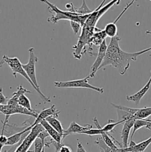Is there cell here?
<instances>
[{
  "label": "cell",
  "instance_id": "1",
  "mask_svg": "<svg viewBox=\"0 0 151 152\" xmlns=\"http://www.w3.org/2000/svg\"><path fill=\"white\" fill-rule=\"evenodd\" d=\"M120 39L121 38L118 36L111 38L108 47L106 56L99 70L106 66H111L116 68L119 74L123 76L129 69L132 61H136L139 56L151 51V47L137 52H126L120 47L119 41Z\"/></svg>",
  "mask_w": 151,
  "mask_h": 152
},
{
  "label": "cell",
  "instance_id": "2",
  "mask_svg": "<svg viewBox=\"0 0 151 152\" xmlns=\"http://www.w3.org/2000/svg\"><path fill=\"white\" fill-rule=\"evenodd\" d=\"M41 2L45 4L50 12L53 13V15L47 19V21L53 24H57L60 20L73 21L80 23L81 26H84L90 14L86 15H81L75 12L68 11H63L59 8L57 6L50 2L48 0H40Z\"/></svg>",
  "mask_w": 151,
  "mask_h": 152
},
{
  "label": "cell",
  "instance_id": "3",
  "mask_svg": "<svg viewBox=\"0 0 151 152\" xmlns=\"http://www.w3.org/2000/svg\"><path fill=\"white\" fill-rule=\"evenodd\" d=\"M4 63H6L11 69L12 72V75L15 78H17V74H19L21 76L24 77L29 81V83L32 85V86L34 88V90L39 94V95L40 96L41 99L44 101L45 103L51 102L50 98L45 96L42 93L41 91L39 90L36 87L34 84L32 82V81L27 75V73L26 72L25 70L24 69L23 67V64L20 62V60L17 57H9L7 55H4L1 61V66Z\"/></svg>",
  "mask_w": 151,
  "mask_h": 152
},
{
  "label": "cell",
  "instance_id": "4",
  "mask_svg": "<svg viewBox=\"0 0 151 152\" xmlns=\"http://www.w3.org/2000/svg\"><path fill=\"white\" fill-rule=\"evenodd\" d=\"M97 28L96 27L86 26L82 27L81 34L78 37L77 43L72 47L75 50L73 54L75 58L80 60L86 53V46H89L90 39Z\"/></svg>",
  "mask_w": 151,
  "mask_h": 152
},
{
  "label": "cell",
  "instance_id": "5",
  "mask_svg": "<svg viewBox=\"0 0 151 152\" xmlns=\"http://www.w3.org/2000/svg\"><path fill=\"white\" fill-rule=\"evenodd\" d=\"M90 77L89 76L82 79L70 80L67 81H55L54 86L57 88H83L95 90L99 93H103L104 89L90 84L89 81Z\"/></svg>",
  "mask_w": 151,
  "mask_h": 152
},
{
  "label": "cell",
  "instance_id": "6",
  "mask_svg": "<svg viewBox=\"0 0 151 152\" xmlns=\"http://www.w3.org/2000/svg\"><path fill=\"white\" fill-rule=\"evenodd\" d=\"M106 0H103L99 6L90 14L84 26L96 27L100 18L114 5H119L120 0H112L108 4L104 5Z\"/></svg>",
  "mask_w": 151,
  "mask_h": 152
},
{
  "label": "cell",
  "instance_id": "7",
  "mask_svg": "<svg viewBox=\"0 0 151 152\" xmlns=\"http://www.w3.org/2000/svg\"><path fill=\"white\" fill-rule=\"evenodd\" d=\"M29 60L27 64H23V67L27 73V75L30 77L32 82L34 84L36 87L39 90L41 91L40 87L38 84L37 79L36 77V65L38 61L37 57L35 55L34 53V48L30 47L29 49Z\"/></svg>",
  "mask_w": 151,
  "mask_h": 152
},
{
  "label": "cell",
  "instance_id": "8",
  "mask_svg": "<svg viewBox=\"0 0 151 152\" xmlns=\"http://www.w3.org/2000/svg\"><path fill=\"white\" fill-rule=\"evenodd\" d=\"M0 111L2 114H4L6 117L10 118V117L13 114H24L30 115L36 118L39 113H37L35 110L30 111L20 104L9 105V104H0Z\"/></svg>",
  "mask_w": 151,
  "mask_h": 152
},
{
  "label": "cell",
  "instance_id": "9",
  "mask_svg": "<svg viewBox=\"0 0 151 152\" xmlns=\"http://www.w3.org/2000/svg\"><path fill=\"white\" fill-rule=\"evenodd\" d=\"M44 130V128L40 123L34 126L31 130L30 133L22 141L21 143L17 148L15 152H29V149L32 146V144L34 142L40 133Z\"/></svg>",
  "mask_w": 151,
  "mask_h": 152
},
{
  "label": "cell",
  "instance_id": "10",
  "mask_svg": "<svg viewBox=\"0 0 151 152\" xmlns=\"http://www.w3.org/2000/svg\"><path fill=\"white\" fill-rule=\"evenodd\" d=\"M116 109H119L132 114L136 120L147 119L151 115V107H145L141 109H135L111 103Z\"/></svg>",
  "mask_w": 151,
  "mask_h": 152
},
{
  "label": "cell",
  "instance_id": "11",
  "mask_svg": "<svg viewBox=\"0 0 151 152\" xmlns=\"http://www.w3.org/2000/svg\"><path fill=\"white\" fill-rule=\"evenodd\" d=\"M108 47V45H107L106 39L100 45L99 47L98 53L97 54L96 58L91 67V72L89 75L90 78L95 77L96 73L99 70V68L102 65L106 56Z\"/></svg>",
  "mask_w": 151,
  "mask_h": 152
},
{
  "label": "cell",
  "instance_id": "12",
  "mask_svg": "<svg viewBox=\"0 0 151 152\" xmlns=\"http://www.w3.org/2000/svg\"><path fill=\"white\" fill-rule=\"evenodd\" d=\"M136 119L132 117L127 119L124 123L123 128L120 132V138L122 139V148H126L128 147V140L129 138L130 132L133 129Z\"/></svg>",
  "mask_w": 151,
  "mask_h": 152
},
{
  "label": "cell",
  "instance_id": "13",
  "mask_svg": "<svg viewBox=\"0 0 151 152\" xmlns=\"http://www.w3.org/2000/svg\"><path fill=\"white\" fill-rule=\"evenodd\" d=\"M151 143V137L138 144L131 140L126 148H119L118 152H144Z\"/></svg>",
  "mask_w": 151,
  "mask_h": 152
},
{
  "label": "cell",
  "instance_id": "14",
  "mask_svg": "<svg viewBox=\"0 0 151 152\" xmlns=\"http://www.w3.org/2000/svg\"><path fill=\"white\" fill-rule=\"evenodd\" d=\"M93 128V126L91 124H86V126H81L77 124L75 121H73L70 123L69 127L66 130H65L63 134V139L67 136L75 134H83L85 131L90 130Z\"/></svg>",
  "mask_w": 151,
  "mask_h": 152
},
{
  "label": "cell",
  "instance_id": "15",
  "mask_svg": "<svg viewBox=\"0 0 151 152\" xmlns=\"http://www.w3.org/2000/svg\"><path fill=\"white\" fill-rule=\"evenodd\" d=\"M60 113L61 112L56 109L55 105H53L50 108L44 109L38 114L37 117L36 118V120L32 124V125L34 127L36 124L40 123L42 120H45L48 117L50 116H54L57 118Z\"/></svg>",
  "mask_w": 151,
  "mask_h": 152
},
{
  "label": "cell",
  "instance_id": "16",
  "mask_svg": "<svg viewBox=\"0 0 151 152\" xmlns=\"http://www.w3.org/2000/svg\"><path fill=\"white\" fill-rule=\"evenodd\" d=\"M151 77L148 80V83L137 93H135L134 94L127 96L126 99L129 102H132L135 103L136 104H138L141 99L144 97V96L146 94V93L148 92V91L150 90L151 87Z\"/></svg>",
  "mask_w": 151,
  "mask_h": 152
},
{
  "label": "cell",
  "instance_id": "17",
  "mask_svg": "<svg viewBox=\"0 0 151 152\" xmlns=\"http://www.w3.org/2000/svg\"><path fill=\"white\" fill-rule=\"evenodd\" d=\"M40 124L43 126L45 130L48 133L49 136L52 139L59 143H62L63 137L57 131H56L47 121L46 120H43L40 122Z\"/></svg>",
  "mask_w": 151,
  "mask_h": 152
},
{
  "label": "cell",
  "instance_id": "18",
  "mask_svg": "<svg viewBox=\"0 0 151 152\" xmlns=\"http://www.w3.org/2000/svg\"><path fill=\"white\" fill-rule=\"evenodd\" d=\"M107 37V35L104 30H101L99 28H97L95 33L93 34L92 37L90 41L89 45V50L90 51L92 50V46H100V45L106 39Z\"/></svg>",
  "mask_w": 151,
  "mask_h": 152
},
{
  "label": "cell",
  "instance_id": "19",
  "mask_svg": "<svg viewBox=\"0 0 151 152\" xmlns=\"http://www.w3.org/2000/svg\"><path fill=\"white\" fill-rule=\"evenodd\" d=\"M65 7L66 8L67 11H68L75 12V13H77V14H79L81 15L89 14L93 12V11L90 10V8L87 5L85 0H83L82 5L79 8L75 7L74 6V5L73 4V3H72V2L67 3V4H66Z\"/></svg>",
  "mask_w": 151,
  "mask_h": 152
},
{
  "label": "cell",
  "instance_id": "20",
  "mask_svg": "<svg viewBox=\"0 0 151 152\" xmlns=\"http://www.w3.org/2000/svg\"><path fill=\"white\" fill-rule=\"evenodd\" d=\"M26 93H32V91L24 88L22 86L18 87L17 91L12 94V96L7 102V104L9 105H16L18 104V99L20 97Z\"/></svg>",
  "mask_w": 151,
  "mask_h": 152
},
{
  "label": "cell",
  "instance_id": "21",
  "mask_svg": "<svg viewBox=\"0 0 151 152\" xmlns=\"http://www.w3.org/2000/svg\"><path fill=\"white\" fill-rule=\"evenodd\" d=\"M145 127L147 129H151V120L148 119H138L136 120L133 127L132 133L130 136V138L132 139L135 133L139 129Z\"/></svg>",
  "mask_w": 151,
  "mask_h": 152
},
{
  "label": "cell",
  "instance_id": "22",
  "mask_svg": "<svg viewBox=\"0 0 151 152\" xmlns=\"http://www.w3.org/2000/svg\"><path fill=\"white\" fill-rule=\"evenodd\" d=\"M45 120L56 131H57L63 137L65 130L63 128L62 123L57 117L54 116H50L48 117Z\"/></svg>",
  "mask_w": 151,
  "mask_h": 152
},
{
  "label": "cell",
  "instance_id": "23",
  "mask_svg": "<svg viewBox=\"0 0 151 152\" xmlns=\"http://www.w3.org/2000/svg\"><path fill=\"white\" fill-rule=\"evenodd\" d=\"M93 123L96 126V129H91L87 131H85L83 134L89 135V136H96V135H101L102 132V127L100 125V123L96 117H95L93 120Z\"/></svg>",
  "mask_w": 151,
  "mask_h": 152
},
{
  "label": "cell",
  "instance_id": "24",
  "mask_svg": "<svg viewBox=\"0 0 151 152\" xmlns=\"http://www.w3.org/2000/svg\"><path fill=\"white\" fill-rule=\"evenodd\" d=\"M104 30L107 35V37H109L111 38H113L117 36V27L114 22L108 23L105 26Z\"/></svg>",
  "mask_w": 151,
  "mask_h": 152
},
{
  "label": "cell",
  "instance_id": "25",
  "mask_svg": "<svg viewBox=\"0 0 151 152\" xmlns=\"http://www.w3.org/2000/svg\"><path fill=\"white\" fill-rule=\"evenodd\" d=\"M34 151L33 152H44V148H49V145L51 143L50 142H43L40 138L37 137L34 142Z\"/></svg>",
  "mask_w": 151,
  "mask_h": 152
},
{
  "label": "cell",
  "instance_id": "26",
  "mask_svg": "<svg viewBox=\"0 0 151 152\" xmlns=\"http://www.w3.org/2000/svg\"><path fill=\"white\" fill-rule=\"evenodd\" d=\"M95 143L97 145V146L100 148V149L103 150L104 152H118V150H114L112 148L108 146L104 140H103L102 137H99L96 139V140L95 142Z\"/></svg>",
  "mask_w": 151,
  "mask_h": 152
},
{
  "label": "cell",
  "instance_id": "27",
  "mask_svg": "<svg viewBox=\"0 0 151 152\" xmlns=\"http://www.w3.org/2000/svg\"><path fill=\"white\" fill-rule=\"evenodd\" d=\"M18 104L23 106V107L30 110V111H34L32 107L31 102L29 99L25 95V94H22L19 99H18Z\"/></svg>",
  "mask_w": 151,
  "mask_h": 152
},
{
  "label": "cell",
  "instance_id": "28",
  "mask_svg": "<svg viewBox=\"0 0 151 152\" xmlns=\"http://www.w3.org/2000/svg\"><path fill=\"white\" fill-rule=\"evenodd\" d=\"M125 121V120H120L117 122H114L113 120L110 119L108 121V123L107 124H106L103 127H102V130L106 133L112 132L114 130V129L115 128L116 126L123 123Z\"/></svg>",
  "mask_w": 151,
  "mask_h": 152
},
{
  "label": "cell",
  "instance_id": "29",
  "mask_svg": "<svg viewBox=\"0 0 151 152\" xmlns=\"http://www.w3.org/2000/svg\"><path fill=\"white\" fill-rule=\"evenodd\" d=\"M70 26H71V27H72V28L74 34L75 35H77L79 33L80 30L82 28L81 25L80 23H77V22L73 21H70Z\"/></svg>",
  "mask_w": 151,
  "mask_h": 152
},
{
  "label": "cell",
  "instance_id": "30",
  "mask_svg": "<svg viewBox=\"0 0 151 152\" xmlns=\"http://www.w3.org/2000/svg\"><path fill=\"white\" fill-rule=\"evenodd\" d=\"M8 141V137L4 134H1L0 137V144H1V152H2V149L4 146H6V144Z\"/></svg>",
  "mask_w": 151,
  "mask_h": 152
},
{
  "label": "cell",
  "instance_id": "31",
  "mask_svg": "<svg viewBox=\"0 0 151 152\" xmlns=\"http://www.w3.org/2000/svg\"><path fill=\"white\" fill-rule=\"evenodd\" d=\"M8 98L5 97L2 93V88H1L0 91V104H7L6 102Z\"/></svg>",
  "mask_w": 151,
  "mask_h": 152
},
{
  "label": "cell",
  "instance_id": "32",
  "mask_svg": "<svg viewBox=\"0 0 151 152\" xmlns=\"http://www.w3.org/2000/svg\"><path fill=\"white\" fill-rule=\"evenodd\" d=\"M59 152H72V151L69 146L63 145L60 149Z\"/></svg>",
  "mask_w": 151,
  "mask_h": 152
},
{
  "label": "cell",
  "instance_id": "33",
  "mask_svg": "<svg viewBox=\"0 0 151 152\" xmlns=\"http://www.w3.org/2000/svg\"><path fill=\"white\" fill-rule=\"evenodd\" d=\"M76 152H86L81 142H78V143H77Z\"/></svg>",
  "mask_w": 151,
  "mask_h": 152
},
{
  "label": "cell",
  "instance_id": "34",
  "mask_svg": "<svg viewBox=\"0 0 151 152\" xmlns=\"http://www.w3.org/2000/svg\"><path fill=\"white\" fill-rule=\"evenodd\" d=\"M100 152H104V151H103V150H101V149H100Z\"/></svg>",
  "mask_w": 151,
  "mask_h": 152
},
{
  "label": "cell",
  "instance_id": "35",
  "mask_svg": "<svg viewBox=\"0 0 151 152\" xmlns=\"http://www.w3.org/2000/svg\"><path fill=\"white\" fill-rule=\"evenodd\" d=\"M150 1H151V0H150Z\"/></svg>",
  "mask_w": 151,
  "mask_h": 152
}]
</instances>
